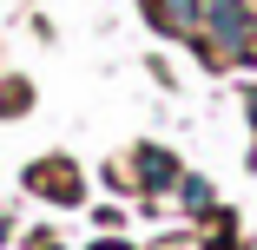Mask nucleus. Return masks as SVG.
Segmentation results:
<instances>
[{"instance_id": "f257e3e1", "label": "nucleus", "mask_w": 257, "mask_h": 250, "mask_svg": "<svg viewBox=\"0 0 257 250\" xmlns=\"http://www.w3.org/2000/svg\"><path fill=\"white\" fill-rule=\"evenodd\" d=\"M198 27H211L218 53H250V40H257V20L244 0H198Z\"/></svg>"}, {"instance_id": "f03ea898", "label": "nucleus", "mask_w": 257, "mask_h": 250, "mask_svg": "<svg viewBox=\"0 0 257 250\" xmlns=\"http://www.w3.org/2000/svg\"><path fill=\"white\" fill-rule=\"evenodd\" d=\"M145 14L159 20L165 33H178V40L198 33V0H145Z\"/></svg>"}, {"instance_id": "7ed1b4c3", "label": "nucleus", "mask_w": 257, "mask_h": 250, "mask_svg": "<svg viewBox=\"0 0 257 250\" xmlns=\"http://www.w3.org/2000/svg\"><path fill=\"white\" fill-rule=\"evenodd\" d=\"M139 171L152 178V191H165V178H172V158H165V152H139Z\"/></svg>"}, {"instance_id": "20e7f679", "label": "nucleus", "mask_w": 257, "mask_h": 250, "mask_svg": "<svg viewBox=\"0 0 257 250\" xmlns=\"http://www.w3.org/2000/svg\"><path fill=\"white\" fill-rule=\"evenodd\" d=\"M178 184H185V204H191V211L211 204V184H204V178H178Z\"/></svg>"}, {"instance_id": "39448f33", "label": "nucleus", "mask_w": 257, "mask_h": 250, "mask_svg": "<svg viewBox=\"0 0 257 250\" xmlns=\"http://www.w3.org/2000/svg\"><path fill=\"white\" fill-rule=\"evenodd\" d=\"M250 125H257V92H250Z\"/></svg>"}, {"instance_id": "423d86ee", "label": "nucleus", "mask_w": 257, "mask_h": 250, "mask_svg": "<svg viewBox=\"0 0 257 250\" xmlns=\"http://www.w3.org/2000/svg\"><path fill=\"white\" fill-rule=\"evenodd\" d=\"M92 250H125V243H92Z\"/></svg>"}]
</instances>
